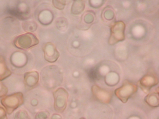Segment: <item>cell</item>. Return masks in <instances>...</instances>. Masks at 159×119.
Instances as JSON below:
<instances>
[{
  "mask_svg": "<svg viewBox=\"0 0 159 119\" xmlns=\"http://www.w3.org/2000/svg\"><path fill=\"white\" fill-rule=\"evenodd\" d=\"M24 101L23 94L18 92L4 97L1 100V103L7 113L9 115L22 105Z\"/></svg>",
  "mask_w": 159,
  "mask_h": 119,
  "instance_id": "6da1fadb",
  "label": "cell"
},
{
  "mask_svg": "<svg viewBox=\"0 0 159 119\" xmlns=\"http://www.w3.org/2000/svg\"><path fill=\"white\" fill-rule=\"evenodd\" d=\"M39 40L36 36L30 32L19 35L14 41L15 46L21 49H27L37 45Z\"/></svg>",
  "mask_w": 159,
  "mask_h": 119,
  "instance_id": "7a4b0ae2",
  "label": "cell"
},
{
  "mask_svg": "<svg viewBox=\"0 0 159 119\" xmlns=\"http://www.w3.org/2000/svg\"><path fill=\"white\" fill-rule=\"evenodd\" d=\"M54 100V107L57 112L61 113L65 110L67 105L69 94L63 87H59L53 94Z\"/></svg>",
  "mask_w": 159,
  "mask_h": 119,
  "instance_id": "3957f363",
  "label": "cell"
},
{
  "mask_svg": "<svg viewBox=\"0 0 159 119\" xmlns=\"http://www.w3.org/2000/svg\"><path fill=\"white\" fill-rule=\"evenodd\" d=\"M136 87L134 84L126 82L120 87L116 89V94L123 102H126L129 98L136 91Z\"/></svg>",
  "mask_w": 159,
  "mask_h": 119,
  "instance_id": "277c9868",
  "label": "cell"
},
{
  "mask_svg": "<svg viewBox=\"0 0 159 119\" xmlns=\"http://www.w3.org/2000/svg\"><path fill=\"white\" fill-rule=\"evenodd\" d=\"M43 51L45 59L49 63L56 62L60 56V53L56 46L51 42H48L45 45Z\"/></svg>",
  "mask_w": 159,
  "mask_h": 119,
  "instance_id": "5b68a950",
  "label": "cell"
},
{
  "mask_svg": "<svg viewBox=\"0 0 159 119\" xmlns=\"http://www.w3.org/2000/svg\"><path fill=\"white\" fill-rule=\"evenodd\" d=\"M39 80V74L36 71H31L25 73L24 75V82L26 87L32 89L38 84Z\"/></svg>",
  "mask_w": 159,
  "mask_h": 119,
  "instance_id": "8992f818",
  "label": "cell"
},
{
  "mask_svg": "<svg viewBox=\"0 0 159 119\" xmlns=\"http://www.w3.org/2000/svg\"><path fill=\"white\" fill-rule=\"evenodd\" d=\"M11 74V71L7 65L5 58L0 55V81L6 79Z\"/></svg>",
  "mask_w": 159,
  "mask_h": 119,
  "instance_id": "52a82bcc",
  "label": "cell"
},
{
  "mask_svg": "<svg viewBox=\"0 0 159 119\" xmlns=\"http://www.w3.org/2000/svg\"><path fill=\"white\" fill-rule=\"evenodd\" d=\"M53 19V15L51 11L47 10H44L40 13L38 19L42 24L47 25L50 24Z\"/></svg>",
  "mask_w": 159,
  "mask_h": 119,
  "instance_id": "ba28073f",
  "label": "cell"
},
{
  "mask_svg": "<svg viewBox=\"0 0 159 119\" xmlns=\"http://www.w3.org/2000/svg\"><path fill=\"white\" fill-rule=\"evenodd\" d=\"M85 3L83 0H75L73 2L71 8V12L74 15H78L84 10Z\"/></svg>",
  "mask_w": 159,
  "mask_h": 119,
  "instance_id": "9c48e42d",
  "label": "cell"
},
{
  "mask_svg": "<svg viewBox=\"0 0 159 119\" xmlns=\"http://www.w3.org/2000/svg\"><path fill=\"white\" fill-rule=\"evenodd\" d=\"M57 28L60 30H65L68 25L67 20L64 17L59 18L56 22Z\"/></svg>",
  "mask_w": 159,
  "mask_h": 119,
  "instance_id": "30bf717a",
  "label": "cell"
},
{
  "mask_svg": "<svg viewBox=\"0 0 159 119\" xmlns=\"http://www.w3.org/2000/svg\"><path fill=\"white\" fill-rule=\"evenodd\" d=\"M157 95L156 93H153L149 95L146 97V99H152V100H147L146 102L149 104L152 100L150 105L151 106L153 105V106H156L157 104V102L158 103V96L157 97Z\"/></svg>",
  "mask_w": 159,
  "mask_h": 119,
  "instance_id": "8fae6325",
  "label": "cell"
},
{
  "mask_svg": "<svg viewBox=\"0 0 159 119\" xmlns=\"http://www.w3.org/2000/svg\"><path fill=\"white\" fill-rule=\"evenodd\" d=\"M15 119H30V118L26 111L21 110L16 112Z\"/></svg>",
  "mask_w": 159,
  "mask_h": 119,
  "instance_id": "7c38bea8",
  "label": "cell"
},
{
  "mask_svg": "<svg viewBox=\"0 0 159 119\" xmlns=\"http://www.w3.org/2000/svg\"><path fill=\"white\" fill-rule=\"evenodd\" d=\"M52 3L54 6L59 10H63L66 4L65 0H52Z\"/></svg>",
  "mask_w": 159,
  "mask_h": 119,
  "instance_id": "4fadbf2b",
  "label": "cell"
},
{
  "mask_svg": "<svg viewBox=\"0 0 159 119\" xmlns=\"http://www.w3.org/2000/svg\"><path fill=\"white\" fill-rule=\"evenodd\" d=\"M48 113L47 112L41 111L37 113L35 119H48Z\"/></svg>",
  "mask_w": 159,
  "mask_h": 119,
  "instance_id": "5bb4252c",
  "label": "cell"
},
{
  "mask_svg": "<svg viewBox=\"0 0 159 119\" xmlns=\"http://www.w3.org/2000/svg\"><path fill=\"white\" fill-rule=\"evenodd\" d=\"M7 92V88L2 82H0V98L5 96Z\"/></svg>",
  "mask_w": 159,
  "mask_h": 119,
  "instance_id": "9a60e30c",
  "label": "cell"
},
{
  "mask_svg": "<svg viewBox=\"0 0 159 119\" xmlns=\"http://www.w3.org/2000/svg\"><path fill=\"white\" fill-rule=\"evenodd\" d=\"M0 119H7L6 111L1 106H0Z\"/></svg>",
  "mask_w": 159,
  "mask_h": 119,
  "instance_id": "2e32d148",
  "label": "cell"
},
{
  "mask_svg": "<svg viewBox=\"0 0 159 119\" xmlns=\"http://www.w3.org/2000/svg\"><path fill=\"white\" fill-rule=\"evenodd\" d=\"M50 119H62V118L59 114H54L52 115Z\"/></svg>",
  "mask_w": 159,
  "mask_h": 119,
  "instance_id": "e0dca14e",
  "label": "cell"
},
{
  "mask_svg": "<svg viewBox=\"0 0 159 119\" xmlns=\"http://www.w3.org/2000/svg\"><path fill=\"white\" fill-rule=\"evenodd\" d=\"M80 119H85L83 117H81V118H80Z\"/></svg>",
  "mask_w": 159,
  "mask_h": 119,
  "instance_id": "ac0fdd59",
  "label": "cell"
}]
</instances>
